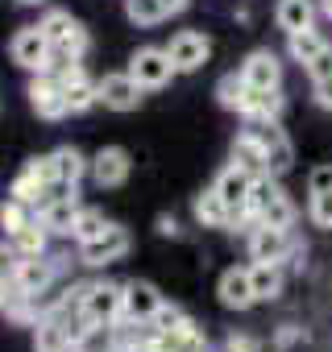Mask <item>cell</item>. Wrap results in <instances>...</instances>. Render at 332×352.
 <instances>
[{
  "label": "cell",
  "mask_w": 332,
  "mask_h": 352,
  "mask_svg": "<svg viewBox=\"0 0 332 352\" xmlns=\"http://www.w3.org/2000/svg\"><path fill=\"white\" fill-rule=\"evenodd\" d=\"M38 25L46 30L50 46H54V63H63V58H79V63H83V54H87V46H92V38H87V30H83L67 9H50ZM50 71H54V67H50Z\"/></svg>",
  "instance_id": "cell-1"
},
{
  "label": "cell",
  "mask_w": 332,
  "mask_h": 352,
  "mask_svg": "<svg viewBox=\"0 0 332 352\" xmlns=\"http://www.w3.org/2000/svg\"><path fill=\"white\" fill-rule=\"evenodd\" d=\"M9 54H13L17 67H25L34 75H46L54 67V46H50V38H46L42 25H21L13 34V42H9Z\"/></svg>",
  "instance_id": "cell-2"
},
{
  "label": "cell",
  "mask_w": 332,
  "mask_h": 352,
  "mask_svg": "<svg viewBox=\"0 0 332 352\" xmlns=\"http://www.w3.org/2000/svg\"><path fill=\"white\" fill-rule=\"evenodd\" d=\"M54 79H59V87H63V96H67V108L71 112H87V108H96L100 104V91H96V83L87 79V71H83V63L79 58H63V63H54V71H50Z\"/></svg>",
  "instance_id": "cell-3"
},
{
  "label": "cell",
  "mask_w": 332,
  "mask_h": 352,
  "mask_svg": "<svg viewBox=\"0 0 332 352\" xmlns=\"http://www.w3.org/2000/svg\"><path fill=\"white\" fill-rule=\"evenodd\" d=\"M245 129L262 141V149H266V174H287L291 170V162H295V145H291V137L282 133V124L278 120H245Z\"/></svg>",
  "instance_id": "cell-4"
},
{
  "label": "cell",
  "mask_w": 332,
  "mask_h": 352,
  "mask_svg": "<svg viewBox=\"0 0 332 352\" xmlns=\"http://www.w3.org/2000/svg\"><path fill=\"white\" fill-rule=\"evenodd\" d=\"M133 249V236H129V228L125 224H112L108 220V228L96 236V241H87V245H79V261L87 265V270H104V265H112V261H121L125 253Z\"/></svg>",
  "instance_id": "cell-5"
},
{
  "label": "cell",
  "mask_w": 332,
  "mask_h": 352,
  "mask_svg": "<svg viewBox=\"0 0 332 352\" xmlns=\"http://www.w3.org/2000/svg\"><path fill=\"white\" fill-rule=\"evenodd\" d=\"M79 311L96 327H112L116 319H125V286H116V282H92V290H87V298H83Z\"/></svg>",
  "instance_id": "cell-6"
},
{
  "label": "cell",
  "mask_w": 332,
  "mask_h": 352,
  "mask_svg": "<svg viewBox=\"0 0 332 352\" xmlns=\"http://www.w3.org/2000/svg\"><path fill=\"white\" fill-rule=\"evenodd\" d=\"M129 75L141 83V87H166L179 67L171 63V50H162V46H141L133 58H129Z\"/></svg>",
  "instance_id": "cell-7"
},
{
  "label": "cell",
  "mask_w": 332,
  "mask_h": 352,
  "mask_svg": "<svg viewBox=\"0 0 332 352\" xmlns=\"http://www.w3.org/2000/svg\"><path fill=\"white\" fill-rule=\"evenodd\" d=\"M171 63L183 71V75H191V71H200L208 58H212V38L208 34H200V30H183V34H175L171 38Z\"/></svg>",
  "instance_id": "cell-8"
},
{
  "label": "cell",
  "mask_w": 332,
  "mask_h": 352,
  "mask_svg": "<svg viewBox=\"0 0 332 352\" xmlns=\"http://www.w3.org/2000/svg\"><path fill=\"white\" fill-rule=\"evenodd\" d=\"M25 96H30V108L42 116V120H63L71 108H67V96H63V87H59V79L46 71V75H34L30 79V87H25Z\"/></svg>",
  "instance_id": "cell-9"
},
{
  "label": "cell",
  "mask_w": 332,
  "mask_h": 352,
  "mask_svg": "<svg viewBox=\"0 0 332 352\" xmlns=\"http://www.w3.org/2000/svg\"><path fill=\"white\" fill-rule=\"evenodd\" d=\"M96 91H100V104L104 108H112V112H133L137 104H141V83L129 75V71H116V75H104L100 83H96Z\"/></svg>",
  "instance_id": "cell-10"
},
{
  "label": "cell",
  "mask_w": 332,
  "mask_h": 352,
  "mask_svg": "<svg viewBox=\"0 0 332 352\" xmlns=\"http://www.w3.org/2000/svg\"><path fill=\"white\" fill-rule=\"evenodd\" d=\"M54 278H59V270H54V261H50L46 253H42V257H17V265H13V282H17V290L30 294V298H42Z\"/></svg>",
  "instance_id": "cell-11"
},
{
  "label": "cell",
  "mask_w": 332,
  "mask_h": 352,
  "mask_svg": "<svg viewBox=\"0 0 332 352\" xmlns=\"http://www.w3.org/2000/svg\"><path fill=\"white\" fill-rule=\"evenodd\" d=\"M129 174H133V157H129V149H121V145H104V149L92 157V179H96L100 191H104V187H121Z\"/></svg>",
  "instance_id": "cell-12"
},
{
  "label": "cell",
  "mask_w": 332,
  "mask_h": 352,
  "mask_svg": "<svg viewBox=\"0 0 332 352\" xmlns=\"http://www.w3.org/2000/svg\"><path fill=\"white\" fill-rule=\"evenodd\" d=\"M79 208H83V204H79V191H75V187H67V195H54V199H46V204H42L38 220L46 224V232H50V236H71Z\"/></svg>",
  "instance_id": "cell-13"
},
{
  "label": "cell",
  "mask_w": 332,
  "mask_h": 352,
  "mask_svg": "<svg viewBox=\"0 0 332 352\" xmlns=\"http://www.w3.org/2000/svg\"><path fill=\"white\" fill-rule=\"evenodd\" d=\"M295 249L291 241V228H270V224H253L249 232V257L253 261H287V253Z\"/></svg>",
  "instance_id": "cell-14"
},
{
  "label": "cell",
  "mask_w": 332,
  "mask_h": 352,
  "mask_svg": "<svg viewBox=\"0 0 332 352\" xmlns=\"http://www.w3.org/2000/svg\"><path fill=\"white\" fill-rule=\"evenodd\" d=\"M216 195L229 204V212H241V208H249V191H253V174L245 170V166H225L220 174H216Z\"/></svg>",
  "instance_id": "cell-15"
},
{
  "label": "cell",
  "mask_w": 332,
  "mask_h": 352,
  "mask_svg": "<svg viewBox=\"0 0 332 352\" xmlns=\"http://www.w3.org/2000/svg\"><path fill=\"white\" fill-rule=\"evenodd\" d=\"M216 294H220V302H225L229 311H249V307L258 302L249 270H225L220 282H216Z\"/></svg>",
  "instance_id": "cell-16"
},
{
  "label": "cell",
  "mask_w": 332,
  "mask_h": 352,
  "mask_svg": "<svg viewBox=\"0 0 332 352\" xmlns=\"http://www.w3.org/2000/svg\"><path fill=\"white\" fill-rule=\"evenodd\" d=\"M158 307H162V294H158L154 282H141V278L125 282V319H133V323H149Z\"/></svg>",
  "instance_id": "cell-17"
},
{
  "label": "cell",
  "mask_w": 332,
  "mask_h": 352,
  "mask_svg": "<svg viewBox=\"0 0 332 352\" xmlns=\"http://www.w3.org/2000/svg\"><path fill=\"white\" fill-rule=\"evenodd\" d=\"M241 79L249 87H282V63L274 50H253L245 63H241Z\"/></svg>",
  "instance_id": "cell-18"
},
{
  "label": "cell",
  "mask_w": 332,
  "mask_h": 352,
  "mask_svg": "<svg viewBox=\"0 0 332 352\" xmlns=\"http://www.w3.org/2000/svg\"><path fill=\"white\" fill-rule=\"evenodd\" d=\"M287 108L282 91L278 87H249V100H245V120H278Z\"/></svg>",
  "instance_id": "cell-19"
},
{
  "label": "cell",
  "mask_w": 332,
  "mask_h": 352,
  "mask_svg": "<svg viewBox=\"0 0 332 352\" xmlns=\"http://www.w3.org/2000/svg\"><path fill=\"white\" fill-rule=\"evenodd\" d=\"M191 216L200 228H229V204L216 195V187H208L191 199Z\"/></svg>",
  "instance_id": "cell-20"
},
{
  "label": "cell",
  "mask_w": 332,
  "mask_h": 352,
  "mask_svg": "<svg viewBox=\"0 0 332 352\" xmlns=\"http://www.w3.org/2000/svg\"><path fill=\"white\" fill-rule=\"evenodd\" d=\"M71 336H67V323L59 315H42L38 327H34V352H71Z\"/></svg>",
  "instance_id": "cell-21"
},
{
  "label": "cell",
  "mask_w": 332,
  "mask_h": 352,
  "mask_svg": "<svg viewBox=\"0 0 332 352\" xmlns=\"http://www.w3.org/2000/svg\"><path fill=\"white\" fill-rule=\"evenodd\" d=\"M274 21H278V30H282V34L311 30V21H315V5H311V0H278Z\"/></svg>",
  "instance_id": "cell-22"
},
{
  "label": "cell",
  "mask_w": 332,
  "mask_h": 352,
  "mask_svg": "<svg viewBox=\"0 0 332 352\" xmlns=\"http://www.w3.org/2000/svg\"><path fill=\"white\" fill-rule=\"evenodd\" d=\"M54 170H59V183H63V187H75L83 174L92 170V162H87L75 145H59V149H54Z\"/></svg>",
  "instance_id": "cell-23"
},
{
  "label": "cell",
  "mask_w": 332,
  "mask_h": 352,
  "mask_svg": "<svg viewBox=\"0 0 332 352\" xmlns=\"http://www.w3.org/2000/svg\"><path fill=\"white\" fill-rule=\"evenodd\" d=\"M249 278H253L258 302H270V298L282 294V270H278V261H253L249 265Z\"/></svg>",
  "instance_id": "cell-24"
},
{
  "label": "cell",
  "mask_w": 332,
  "mask_h": 352,
  "mask_svg": "<svg viewBox=\"0 0 332 352\" xmlns=\"http://www.w3.org/2000/svg\"><path fill=\"white\" fill-rule=\"evenodd\" d=\"M245 100H249V83L241 79V71L220 75V83H216V104H220L225 112H245Z\"/></svg>",
  "instance_id": "cell-25"
},
{
  "label": "cell",
  "mask_w": 332,
  "mask_h": 352,
  "mask_svg": "<svg viewBox=\"0 0 332 352\" xmlns=\"http://www.w3.org/2000/svg\"><path fill=\"white\" fill-rule=\"evenodd\" d=\"M233 162L245 166L249 174H266V149H262V141H258L249 129L237 133V141H233Z\"/></svg>",
  "instance_id": "cell-26"
},
{
  "label": "cell",
  "mask_w": 332,
  "mask_h": 352,
  "mask_svg": "<svg viewBox=\"0 0 332 352\" xmlns=\"http://www.w3.org/2000/svg\"><path fill=\"white\" fill-rule=\"evenodd\" d=\"M46 236H50L46 224H42V220H30L25 228H17V232L9 236V245H13L17 257H42V253H46Z\"/></svg>",
  "instance_id": "cell-27"
},
{
  "label": "cell",
  "mask_w": 332,
  "mask_h": 352,
  "mask_svg": "<svg viewBox=\"0 0 332 352\" xmlns=\"http://www.w3.org/2000/svg\"><path fill=\"white\" fill-rule=\"evenodd\" d=\"M125 17L137 30H149V25L166 21V5H162V0H125Z\"/></svg>",
  "instance_id": "cell-28"
},
{
  "label": "cell",
  "mask_w": 332,
  "mask_h": 352,
  "mask_svg": "<svg viewBox=\"0 0 332 352\" xmlns=\"http://www.w3.org/2000/svg\"><path fill=\"white\" fill-rule=\"evenodd\" d=\"M324 46H328V42H324L315 30H299V34H287V50H291V58H295V63H303V67H307V63H311V58H315Z\"/></svg>",
  "instance_id": "cell-29"
},
{
  "label": "cell",
  "mask_w": 332,
  "mask_h": 352,
  "mask_svg": "<svg viewBox=\"0 0 332 352\" xmlns=\"http://www.w3.org/2000/svg\"><path fill=\"white\" fill-rule=\"evenodd\" d=\"M108 228V220H104V212L100 208H79V216H75V228H71V236L79 241V245H87V241H96L100 232Z\"/></svg>",
  "instance_id": "cell-30"
},
{
  "label": "cell",
  "mask_w": 332,
  "mask_h": 352,
  "mask_svg": "<svg viewBox=\"0 0 332 352\" xmlns=\"http://www.w3.org/2000/svg\"><path fill=\"white\" fill-rule=\"evenodd\" d=\"M46 191H50V187H46L42 179H38L34 170H21L17 179H13V187H9V195H13V199H21L25 208H34V204H38V199L46 195Z\"/></svg>",
  "instance_id": "cell-31"
},
{
  "label": "cell",
  "mask_w": 332,
  "mask_h": 352,
  "mask_svg": "<svg viewBox=\"0 0 332 352\" xmlns=\"http://www.w3.org/2000/svg\"><path fill=\"white\" fill-rule=\"evenodd\" d=\"M258 224H270V228H291V224H295V204L287 199V191H278V195L270 199V208L258 216Z\"/></svg>",
  "instance_id": "cell-32"
},
{
  "label": "cell",
  "mask_w": 332,
  "mask_h": 352,
  "mask_svg": "<svg viewBox=\"0 0 332 352\" xmlns=\"http://www.w3.org/2000/svg\"><path fill=\"white\" fill-rule=\"evenodd\" d=\"M187 319H191V315H187V311H183L179 302H162V307L154 311L149 327H154V331H175V327H183Z\"/></svg>",
  "instance_id": "cell-33"
},
{
  "label": "cell",
  "mask_w": 332,
  "mask_h": 352,
  "mask_svg": "<svg viewBox=\"0 0 332 352\" xmlns=\"http://www.w3.org/2000/svg\"><path fill=\"white\" fill-rule=\"evenodd\" d=\"M25 224H30V208L21 199H5V204H0V228H5V236H13Z\"/></svg>",
  "instance_id": "cell-34"
},
{
  "label": "cell",
  "mask_w": 332,
  "mask_h": 352,
  "mask_svg": "<svg viewBox=\"0 0 332 352\" xmlns=\"http://www.w3.org/2000/svg\"><path fill=\"white\" fill-rule=\"evenodd\" d=\"M307 216L315 228H332V191H315L307 204Z\"/></svg>",
  "instance_id": "cell-35"
},
{
  "label": "cell",
  "mask_w": 332,
  "mask_h": 352,
  "mask_svg": "<svg viewBox=\"0 0 332 352\" xmlns=\"http://www.w3.org/2000/svg\"><path fill=\"white\" fill-rule=\"evenodd\" d=\"M25 170H34V174H38V179H42L46 187H54V183H59V170H54V153H46V157H30V162H25Z\"/></svg>",
  "instance_id": "cell-36"
},
{
  "label": "cell",
  "mask_w": 332,
  "mask_h": 352,
  "mask_svg": "<svg viewBox=\"0 0 332 352\" xmlns=\"http://www.w3.org/2000/svg\"><path fill=\"white\" fill-rule=\"evenodd\" d=\"M307 75H311V83H315V79H332V46H324V50L307 63Z\"/></svg>",
  "instance_id": "cell-37"
},
{
  "label": "cell",
  "mask_w": 332,
  "mask_h": 352,
  "mask_svg": "<svg viewBox=\"0 0 332 352\" xmlns=\"http://www.w3.org/2000/svg\"><path fill=\"white\" fill-rule=\"evenodd\" d=\"M307 191H332V166H315L311 170V179H307Z\"/></svg>",
  "instance_id": "cell-38"
},
{
  "label": "cell",
  "mask_w": 332,
  "mask_h": 352,
  "mask_svg": "<svg viewBox=\"0 0 332 352\" xmlns=\"http://www.w3.org/2000/svg\"><path fill=\"white\" fill-rule=\"evenodd\" d=\"M262 344L258 340H249V336H229L225 340V352H258Z\"/></svg>",
  "instance_id": "cell-39"
},
{
  "label": "cell",
  "mask_w": 332,
  "mask_h": 352,
  "mask_svg": "<svg viewBox=\"0 0 332 352\" xmlns=\"http://www.w3.org/2000/svg\"><path fill=\"white\" fill-rule=\"evenodd\" d=\"M311 91H315V104L320 108H332V79H315Z\"/></svg>",
  "instance_id": "cell-40"
},
{
  "label": "cell",
  "mask_w": 332,
  "mask_h": 352,
  "mask_svg": "<svg viewBox=\"0 0 332 352\" xmlns=\"http://www.w3.org/2000/svg\"><path fill=\"white\" fill-rule=\"evenodd\" d=\"M158 232L162 236H179V220L175 216H158Z\"/></svg>",
  "instance_id": "cell-41"
},
{
  "label": "cell",
  "mask_w": 332,
  "mask_h": 352,
  "mask_svg": "<svg viewBox=\"0 0 332 352\" xmlns=\"http://www.w3.org/2000/svg\"><path fill=\"white\" fill-rule=\"evenodd\" d=\"M162 5H166V17H179V13L191 5V0H162Z\"/></svg>",
  "instance_id": "cell-42"
},
{
  "label": "cell",
  "mask_w": 332,
  "mask_h": 352,
  "mask_svg": "<svg viewBox=\"0 0 332 352\" xmlns=\"http://www.w3.org/2000/svg\"><path fill=\"white\" fill-rule=\"evenodd\" d=\"M320 13H324V17L332 21V0H320Z\"/></svg>",
  "instance_id": "cell-43"
},
{
  "label": "cell",
  "mask_w": 332,
  "mask_h": 352,
  "mask_svg": "<svg viewBox=\"0 0 332 352\" xmlns=\"http://www.w3.org/2000/svg\"><path fill=\"white\" fill-rule=\"evenodd\" d=\"M17 5H46V0H17Z\"/></svg>",
  "instance_id": "cell-44"
},
{
  "label": "cell",
  "mask_w": 332,
  "mask_h": 352,
  "mask_svg": "<svg viewBox=\"0 0 332 352\" xmlns=\"http://www.w3.org/2000/svg\"><path fill=\"white\" fill-rule=\"evenodd\" d=\"M71 352H87V348H83V344H75V348H71Z\"/></svg>",
  "instance_id": "cell-45"
}]
</instances>
